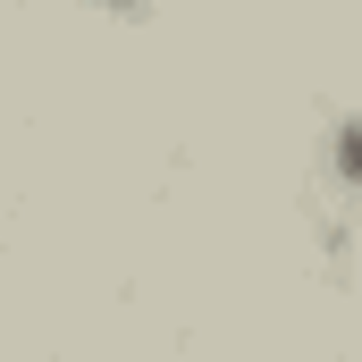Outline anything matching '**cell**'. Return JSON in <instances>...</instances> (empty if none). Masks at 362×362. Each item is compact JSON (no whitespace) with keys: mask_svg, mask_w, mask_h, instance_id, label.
Here are the masks:
<instances>
[{"mask_svg":"<svg viewBox=\"0 0 362 362\" xmlns=\"http://www.w3.org/2000/svg\"><path fill=\"white\" fill-rule=\"evenodd\" d=\"M329 160H337V177L362 194V118H346V127L329 135Z\"/></svg>","mask_w":362,"mask_h":362,"instance_id":"1","label":"cell"},{"mask_svg":"<svg viewBox=\"0 0 362 362\" xmlns=\"http://www.w3.org/2000/svg\"><path fill=\"white\" fill-rule=\"evenodd\" d=\"M101 8H135V0H101Z\"/></svg>","mask_w":362,"mask_h":362,"instance_id":"2","label":"cell"}]
</instances>
